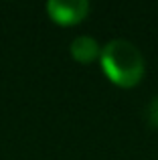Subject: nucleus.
I'll list each match as a JSON object with an SVG mask.
<instances>
[{
    "label": "nucleus",
    "instance_id": "f257e3e1",
    "mask_svg": "<svg viewBox=\"0 0 158 160\" xmlns=\"http://www.w3.org/2000/svg\"><path fill=\"white\" fill-rule=\"evenodd\" d=\"M101 67L114 83L132 87L144 75V57L136 45L126 39H114L101 49Z\"/></svg>",
    "mask_w": 158,
    "mask_h": 160
},
{
    "label": "nucleus",
    "instance_id": "f03ea898",
    "mask_svg": "<svg viewBox=\"0 0 158 160\" xmlns=\"http://www.w3.org/2000/svg\"><path fill=\"white\" fill-rule=\"evenodd\" d=\"M89 10L87 0H49L47 2V12L55 22L61 24H75L85 18Z\"/></svg>",
    "mask_w": 158,
    "mask_h": 160
},
{
    "label": "nucleus",
    "instance_id": "7ed1b4c3",
    "mask_svg": "<svg viewBox=\"0 0 158 160\" xmlns=\"http://www.w3.org/2000/svg\"><path fill=\"white\" fill-rule=\"evenodd\" d=\"M99 53H101V49H99L97 41L93 37L81 35V37H75L71 43V55L81 63H91Z\"/></svg>",
    "mask_w": 158,
    "mask_h": 160
},
{
    "label": "nucleus",
    "instance_id": "20e7f679",
    "mask_svg": "<svg viewBox=\"0 0 158 160\" xmlns=\"http://www.w3.org/2000/svg\"><path fill=\"white\" fill-rule=\"evenodd\" d=\"M148 120H150L152 126H158V95L150 102V106H148Z\"/></svg>",
    "mask_w": 158,
    "mask_h": 160
}]
</instances>
